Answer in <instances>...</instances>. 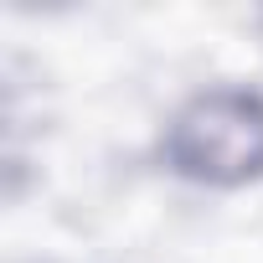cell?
<instances>
[{
	"label": "cell",
	"mask_w": 263,
	"mask_h": 263,
	"mask_svg": "<svg viewBox=\"0 0 263 263\" xmlns=\"http://www.w3.org/2000/svg\"><path fill=\"white\" fill-rule=\"evenodd\" d=\"M160 160L171 176L212 191H242L263 181V93L237 83L196 88L165 119Z\"/></svg>",
	"instance_id": "obj_1"
}]
</instances>
